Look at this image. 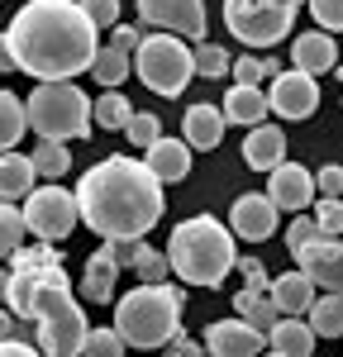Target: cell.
Masks as SVG:
<instances>
[{
    "mask_svg": "<svg viewBox=\"0 0 343 357\" xmlns=\"http://www.w3.org/2000/svg\"><path fill=\"white\" fill-rule=\"evenodd\" d=\"M305 324H310L314 338H339V333H343V301H339V291L314 296L310 310H305Z\"/></svg>",
    "mask_w": 343,
    "mask_h": 357,
    "instance_id": "cell-25",
    "label": "cell"
},
{
    "mask_svg": "<svg viewBox=\"0 0 343 357\" xmlns=\"http://www.w3.org/2000/svg\"><path fill=\"white\" fill-rule=\"evenodd\" d=\"M33 181H38V172H33V162H29V153H0V200H24L29 191H33Z\"/></svg>",
    "mask_w": 343,
    "mask_h": 357,
    "instance_id": "cell-23",
    "label": "cell"
},
{
    "mask_svg": "<svg viewBox=\"0 0 343 357\" xmlns=\"http://www.w3.org/2000/svg\"><path fill=\"white\" fill-rule=\"evenodd\" d=\"M310 181H314V191H319V195L339 200V191H343V167H339V162H324V167L310 176Z\"/></svg>",
    "mask_w": 343,
    "mask_h": 357,
    "instance_id": "cell-43",
    "label": "cell"
},
{
    "mask_svg": "<svg viewBox=\"0 0 343 357\" xmlns=\"http://www.w3.org/2000/svg\"><path fill=\"white\" fill-rule=\"evenodd\" d=\"M229 72L238 77V86H257V82H262V67H257L253 53H243L238 62H229Z\"/></svg>",
    "mask_w": 343,
    "mask_h": 357,
    "instance_id": "cell-45",
    "label": "cell"
},
{
    "mask_svg": "<svg viewBox=\"0 0 343 357\" xmlns=\"http://www.w3.org/2000/svg\"><path fill=\"white\" fill-rule=\"evenodd\" d=\"M33 353H38V343H24V338H15V333L0 338V357H33Z\"/></svg>",
    "mask_w": 343,
    "mask_h": 357,
    "instance_id": "cell-46",
    "label": "cell"
},
{
    "mask_svg": "<svg viewBox=\"0 0 343 357\" xmlns=\"http://www.w3.org/2000/svg\"><path fill=\"white\" fill-rule=\"evenodd\" d=\"M191 67H196V77L215 82V77H224V72H229V53H224V48H215L210 38H200L196 48H191Z\"/></svg>",
    "mask_w": 343,
    "mask_h": 357,
    "instance_id": "cell-33",
    "label": "cell"
},
{
    "mask_svg": "<svg viewBox=\"0 0 343 357\" xmlns=\"http://www.w3.org/2000/svg\"><path fill=\"white\" fill-rule=\"evenodd\" d=\"M77 5H82V15L96 29H114L119 24V0H77Z\"/></svg>",
    "mask_w": 343,
    "mask_h": 357,
    "instance_id": "cell-40",
    "label": "cell"
},
{
    "mask_svg": "<svg viewBox=\"0 0 343 357\" xmlns=\"http://www.w3.org/2000/svg\"><path fill=\"white\" fill-rule=\"evenodd\" d=\"M5 262H10V272H43V267L62 262V252H57L53 243H38V248H24V243H20L10 257H5Z\"/></svg>",
    "mask_w": 343,
    "mask_h": 357,
    "instance_id": "cell-31",
    "label": "cell"
},
{
    "mask_svg": "<svg viewBox=\"0 0 343 357\" xmlns=\"http://www.w3.org/2000/svg\"><path fill=\"white\" fill-rule=\"evenodd\" d=\"M277 220H282V210L267 195H238L234 210H229V234L243 238V243H262V238L277 234Z\"/></svg>",
    "mask_w": 343,
    "mask_h": 357,
    "instance_id": "cell-13",
    "label": "cell"
},
{
    "mask_svg": "<svg viewBox=\"0 0 343 357\" xmlns=\"http://www.w3.org/2000/svg\"><path fill=\"white\" fill-rule=\"evenodd\" d=\"M33 324H38V353H48V357H77L86 329H91L86 324V310L72 301V291L57 305H48Z\"/></svg>",
    "mask_w": 343,
    "mask_h": 357,
    "instance_id": "cell-9",
    "label": "cell"
},
{
    "mask_svg": "<svg viewBox=\"0 0 343 357\" xmlns=\"http://www.w3.org/2000/svg\"><path fill=\"white\" fill-rule=\"evenodd\" d=\"M234 310H238V319H248L262 338H267V329L282 319V310L272 305V296H267V291H238V296H234Z\"/></svg>",
    "mask_w": 343,
    "mask_h": 357,
    "instance_id": "cell-26",
    "label": "cell"
},
{
    "mask_svg": "<svg viewBox=\"0 0 343 357\" xmlns=\"http://www.w3.org/2000/svg\"><path fill=\"white\" fill-rule=\"evenodd\" d=\"M310 238H324V234H319V224H314V220H305V210H300L296 220L286 224V248H291V252H300V248L310 243Z\"/></svg>",
    "mask_w": 343,
    "mask_h": 357,
    "instance_id": "cell-41",
    "label": "cell"
},
{
    "mask_svg": "<svg viewBox=\"0 0 343 357\" xmlns=\"http://www.w3.org/2000/svg\"><path fill=\"white\" fill-rule=\"evenodd\" d=\"M139 20L162 33H181V38H205L210 20H205V0H139Z\"/></svg>",
    "mask_w": 343,
    "mask_h": 357,
    "instance_id": "cell-10",
    "label": "cell"
},
{
    "mask_svg": "<svg viewBox=\"0 0 343 357\" xmlns=\"http://www.w3.org/2000/svg\"><path fill=\"white\" fill-rule=\"evenodd\" d=\"M139 38H143L139 24H114L110 29V48H119V53H134V48H139Z\"/></svg>",
    "mask_w": 343,
    "mask_h": 357,
    "instance_id": "cell-44",
    "label": "cell"
},
{
    "mask_svg": "<svg viewBox=\"0 0 343 357\" xmlns=\"http://www.w3.org/2000/svg\"><path fill=\"white\" fill-rule=\"evenodd\" d=\"M314 224H319V234H324V238H339L343 205H339V200H329V195H319V205H314Z\"/></svg>",
    "mask_w": 343,
    "mask_h": 357,
    "instance_id": "cell-39",
    "label": "cell"
},
{
    "mask_svg": "<svg viewBox=\"0 0 343 357\" xmlns=\"http://www.w3.org/2000/svg\"><path fill=\"white\" fill-rule=\"evenodd\" d=\"M0 72H15V57H10V43L0 38Z\"/></svg>",
    "mask_w": 343,
    "mask_h": 357,
    "instance_id": "cell-49",
    "label": "cell"
},
{
    "mask_svg": "<svg viewBox=\"0 0 343 357\" xmlns=\"http://www.w3.org/2000/svg\"><path fill=\"white\" fill-rule=\"evenodd\" d=\"M129 114H134V105L119 96V91H105L100 100H91V119H96V129H110V134H124V124H129Z\"/></svg>",
    "mask_w": 343,
    "mask_h": 357,
    "instance_id": "cell-28",
    "label": "cell"
},
{
    "mask_svg": "<svg viewBox=\"0 0 343 357\" xmlns=\"http://www.w3.org/2000/svg\"><path fill=\"white\" fill-rule=\"evenodd\" d=\"M29 134V119H24V105L15 91H0V153L20 148V138Z\"/></svg>",
    "mask_w": 343,
    "mask_h": 357,
    "instance_id": "cell-27",
    "label": "cell"
},
{
    "mask_svg": "<svg viewBox=\"0 0 343 357\" xmlns=\"http://www.w3.org/2000/svg\"><path fill=\"white\" fill-rule=\"evenodd\" d=\"M234 234L229 224H220L215 215H191L172 229V243H167V262L172 272L181 276L186 286H224V276L234 272Z\"/></svg>",
    "mask_w": 343,
    "mask_h": 357,
    "instance_id": "cell-3",
    "label": "cell"
},
{
    "mask_svg": "<svg viewBox=\"0 0 343 357\" xmlns=\"http://www.w3.org/2000/svg\"><path fill=\"white\" fill-rule=\"evenodd\" d=\"M72 195L82 224L96 229L100 238H143L148 229H158L167 210L162 181L148 172V162L129 153H110L96 167H86Z\"/></svg>",
    "mask_w": 343,
    "mask_h": 357,
    "instance_id": "cell-2",
    "label": "cell"
},
{
    "mask_svg": "<svg viewBox=\"0 0 343 357\" xmlns=\"http://www.w3.org/2000/svg\"><path fill=\"white\" fill-rule=\"evenodd\" d=\"M134 272H139V281H167V276H172V262H167V252L143 248V257L134 262Z\"/></svg>",
    "mask_w": 343,
    "mask_h": 357,
    "instance_id": "cell-38",
    "label": "cell"
},
{
    "mask_svg": "<svg viewBox=\"0 0 343 357\" xmlns=\"http://www.w3.org/2000/svg\"><path fill=\"white\" fill-rule=\"evenodd\" d=\"M91 72H96V82L100 86H119L124 77H129V53H119V48H96V57H91Z\"/></svg>",
    "mask_w": 343,
    "mask_h": 357,
    "instance_id": "cell-30",
    "label": "cell"
},
{
    "mask_svg": "<svg viewBox=\"0 0 343 357\" xmlns=\"http://www.w3.org/2000/svg\"><path fill=\"white\" fill-rule=\"evenodd\" d=\"M24 119L48 143L91 138V96L77 82H38L24 100Z\"/></svg>",
    "mask_w": 343,
    "mask_h": 357,
    "instance_id": "cell-5",
    "label": "cell"
},
{
    "mask_svg": "<svg viewBox=\"0 0 343 357\" xmlns=\"http://www.w3.org/2000/svg\"><path fill=\"white\" fill-rule=\"evenodd\" d=\"M234 272L243 276V291H267V281H272L257 257H234Z\"/></svg>",
    "mask_w": 343,
    "mask_h": 357,
    "instance_id": "cell-42",
    "label": "cell"
},
{
    "mask_svg": "<svg viewBox=\"0 0 343 357\" xmlns=\"http://www.w3.org/2000/svg\"><path fill=\"white\" fill-rule=\"evenodd\" d=\"M282 158H286V134L277 124H253L248 138H243V162H248V172H272Z\"/></svg>",
    "mask_w": 343,
    "mask_h": 357,
    "instance_id": "cell-18",
    "label": "cell"
},
{
    "mask_svg": "<svg viewBox=\"0 0 343 357\" xmlns=\"http://www.w3.org/2000/svg\"><path fill=\"white\" fill-rule=\"evenodd\" d=\"M143 238H100V252H105V257H110L114 267H119V272H124V267H134V262H139L143 257Z\"/></svg>",
    "mask_w": 343,
    "mask_h": 357,
    "instance_id": "cell-34",
    "label": "cell"
},
{
    "mask_svg": "<svg viewBox=\"0 0 343 357\" xmlns=\"http://www.w3.org/2000/svg\"><path fill=\"white\" fill-rule=\"evenodd\" d=\"M267 348V338L248 319H215L205 329V353L210 357H253Z\"/></svg>",
    "mask_w": 343,
    "mask_h": 357,
    "instance_id": "cell-15",
    "label": "cell"
},
{
    "mask_svg": "<svg viewBox=\"0 0 343 357\" xmlns=\"http://www.w3.org/2000/svg\"><path fill=\"white\" fill-rule=\"evenodd\" d=\"M296 257V267L310 276L314 291H339L343 281V248L339 238H310V243L300 248V252H291Z\"/></svg>",
    "mask_w": 343,
    "mask_h": 357,
    "instance_id": "cell-14",
    "label": "cell"
},
{
    "mask_svg": "<svg viewBox=\"0 0 343 357\" xmlns=\"http://www.w3.org/2000/svg\"><path fill=\"white\" fill-rule=\"evenodd\" d=\"M143 162H148V172L167 186V181H181L186 172H191V148L181 143V138H167L158 134L148 148H143Z\"/></svg>",
    "mask_w": 343,
    "mask_h": 357,
    "instance_id": "cell-17",
    "label": "cell"
},
{
    "mask_svg": "<svg viewBox=\"0 0 343 357\" xmlns=\"http://www.w3.org/2000/svg\"><path fill=\"white\" fill-rule=\"evenodd\" d=\"M267 96V114H282V119H310L319 110V82L305 77V72H277L272 77V91H262Z\"/></svg>",
    "mask_w": 343,
    "mask_h": 357,
    "instance_id": "cell-11",
    "label": "cell"
},
{
    "mask_svg": "<svg viewBox=\"0 0 343 357\" xmlns=\"http://www.w3.org/2000/svg\"><path fill=\"white\" fill-rule=\"evenodd\" d=\"M100 29L82 15L77 0H29L5 29L15 67L33 82H72L91 72Z\"/></svg>",
    "mask_w": 343,
    "mask_h": 357,
    "instance_id": "cell-1",
    "label": "cell"
},
{
    "mask_svg": "<svg viewBox=\"0 0 343 357\" xmlns=\"http://www.w3.org/2000/svg\"><path fill=\"white\" fill-rule=\"evenodd\" d=\"M24 215H20V205L15 200H0V257H10L15 248L24 243Z\"/></svg>",
    "mask_w": 343,
    "mask_h": 357,
    "instance_id": "cell-32",
    "label": "cell"
},
{
    "mask_svg": "<svg viewBox=\"0 0 343 357\" xmlns=\"http://www.w3.org/2000/svg\"><path fill=\"white\" fill-rule=\"evenodd\" d=\"M181 143L186 148H200V153H210V148H220V138H224V114L220 105H191V110L181 114Z\"/></svg>",
    "mask_w": 343,
    "mask_h": 357,
    "instance_id": "cell-19",
    "label": "cell"
},
{
    "mask_svg": "<svg viewBox=\"0 0 343 357\" xmlns=\"http://www.w3.org/2000/svg\"><path fill=\"white\" fill-rule=\"evenodd\" d=\"M24 229L29 234H38L43 243H62L77 224H82V215H77V195L62 191L57 181H48V186H33V191L24 195Z\"/></svg>",
    "mask_w": 343,
    "mask_h": 357,
    "instance_id": "cell-8",
    "label": "cell"
},
{
    "mask_svg": "<svg viewBox=\"0 0 343 357\" xmlns=\"http://www.w3.org/2000/svg\"><path fill=\"white\" fill-rule=\"evenodd\" d=\"M181 305L186 296L167 281H143L139 291L114 301V333L124 338V348H167L172 333H181Z\"/></svg>",
    "mask_w": 343,
    "mask_h": 357,
    "instance_id": "cell-4",
    "label": "cell"
},
{
    "mask_svg": "<svg viewBox=\"0 0 343 357\" xmlns=\"http://www.w3.org/2000/svg\"><path fill=\"white\" fill-rule=\"evenodd\" d=\"M257 67H262V77H267V82H272V77L282 72V62H277V57H272V53H267V57H257Z\"/></svg>",
    "mask_w": 343,
    "mask_h": 357,
    "instance_id": "cell-48",
    "label": "cell"
},
{
    "mask_svg": "<svg viewBox=\"0 0 343 357\" xmlns=\"http://www.w3.org/2000/svg\"><path fill=\"white\" fill-rule=\"evenodd\" d=\"M15 324H20V319H15L10 310H0V338H5V333H15Z\"/></svg>",
    "mask_w": 343,
    "mask_h": 357,
    "instance_id": "cell-50",
    "label": "cell"
},
{
    "mask_svg": "<svg viewBox=\"0 0 343 357\" xmlns=\"http://www.w3.org/2000/svg\"><path fill=\"white\" fill-rule=\"evenodd\" d=\"M124 134H129L134 148H148L153 138L162 134V119H158V114H148V110H134V114H129V124H124Z\"/></svg>",
    "mask_w": 343,
    "mask_h": 357,
    "instance_id": "cell-36",
    "label": "cell"
},
{
    "mask_svg": "<svg viewBox=\"0 0 343 357\" xmlns=\"http://www.w3.org/2000/svg\"><path fill=\"white\" fill-rule=\"evenodd\" d=\"M291 62H296V72H305V77H324V72H334L339 48H334V38H329L324 29H310V33H296Z\"/></svg>",
    "mask_w": 343,
    "mask_h": 357,
    "instance_id": "cell-16",
    "label": "cell"
},
{
    "mask_svg": "<svg viewBox=\"0 0 343 357\" xmlns=\"http://www.w3.org/2000/svg\"><path fill=\"white\" fill-rule=\"evenodd\" d=\"M267 296H272V305L282 310V314H305L314 301V286L305 272H282L267 281Z\"/></svg>",
    "mask_w": 343,
    "mask_h": 357,
    "instance_id": "cell-22",
    "label": "cell"
},
{
    "mask_svg": "<svg viewBox=\"0 0 343 357\" xmlns=\"http://www.w3.org/2000/svg\"><path fill=\"white\" fill-rule=\"evenodd\" d=\"M134 67H139V82L158 96H181L196 77L191 43H181L176 33H143L134 48Z\"/></svg>",
    "mask_w": 343,
    "mask_h": 357,
    "instance_id": "cell-6",
    "label": "cell"
},
{
    "mask_svg": "<svg viewBox=\"0 0 343 357\" xmlns=\"http://www.w3.org/2000/svg\"><path fill=\"white\" fill-rule=\"evenodd\" d=\"M29 162H33V172L43 176V181H62L67 172H72V153H67V143H38L33 153H29Z\"/></svg>",
    "mask_w": 343,
    "mask_h": 357,
    "instance_id": "cell-29",
    "label": "cell"
},
{
    "mask_svg": "<svg viewBox=\"0 0 343 357\" xmlns=\"http://www.w3.org/2000/svg\"><path fill=\"white\" fill-rule=\"evenodd\" d=\"M305 10L314 15V24L324 33H339L343 29V0H305Z\"/></svg>",
    "mask_w": 343,
    "mask_h": 357,
    "instance_id": "cell-37",
    "label": "cell"
},
{
    "mask_svg": "<svg viewBox=\"0 0 343 357\" xmlns=\"http://www.w3.org/2000/svg\"><path fill=\"white\" fill-rule=\"evenodd\" d=\"M267 348L277 357H310L314 353V333L300 314H282L272 329H267Z\"/></svg>",
    "mask_w": 343,
    "mask_h": 357,
    "instance_id": "cell-20",
    "label": "cell"
},
{
    "mask_svg": "<svg viewBox=\"0 0 343 357\" xmlns=\"http://www.w3.org/2000/svg\"><path fill=\"white\" fill-rule=\"evenodd\" d=\"M267 200L277 205V210H286V215H300V210H310L314 205V181L310 172L300 162H277L272 172H267Z\"/></svg>",
    "mask_w": 343,
    "mask_h": 357,
    "instance_id": "cell-12",
    "label": "cell"
},
{
    "mask_svg": "<svg viewBox=\"0 0 343 357\" xmlns=\"http://www.w3.org/2000/svg\"><path fill=\"white\" fill-rule=\"evenodd\" d=\"M5 286H10V267H0V301H5Z\"/></svg>",
    "mask_w": 343,
    "mask_h": 357,
    "instance_id": "cell-51",
    "label": "cell"
},
{
    "mask_svg": "<svg viewBox=\"0 0 343 357\" xmlns=\"http://www.w3.org/2000/svg\"><path fill=\"white\" fill-rule=\"evenodd\" d=\"M300 5L286 0H224V29L243 43V48H277L286 33L296 29Z\"/></svg>",
    "mask_w": 343,
    "mask_h": 357,
    "instance_id": "cell-7",
    "label": "cell"
},
{
    "mask_svg": "<svg viewBox=\"0 0 343 357\" xmlns=\"http://www.w3.org/2000/svg\"><path fill=\"white\" fill-rule=\"evenodd\" d=\"M220 114H224V124H243V129H253V124H262L267 119V96H262V86H229L224 105H220Z\"/></svg>",
    "mask_w": 343,
    "mask_h": 357,
    "instance_id": "cell-21",
    "label": "cell"
},
{
    "mask_svg": "<svg viewBox=\"0 0 343 357\" xmlns=\"http://www.w3.org/2000/svg\"><path fill=\"white\" fill-rule=\"evenodd\" d=\"M77 353H86V357H119L124 353V338H119V333L114 329H86V338H82V348H77Z\"/></svg>",
    "mask_w": 343,
    "mask_h": 357,
    "instance_id": "cell-35",
    "label": "cell"
},
{
    "mask_svg": "<svg viewBox=\"0 0 343 357\" xmlns=\"http://www.w3.org/2000/svg\"><path fill=\"white\" fill-rule=\"evenodd\" d=\"M114 276H119V267H114L105 252H91V262H86V276H82V296L91 305H110L114 301Z\"/></svg>",
    "mask_w": 343,
    "mask_h": 357,
    "instance_id": "cell-24",
    "label": "cell"
},
{
    "mask_svg": "<svg viewBox=\"0 0 343 357\" xmlns=\"http://www.w3.org/2000/svg\"><path fill=\"white\" fill-rule=\"evenodd\" d=\"M286 5H305V0H286Z\"/></svg>",
    "mask_w": 343,
    "mask_h": 357,
    "instance_id": "cell-52",
    "label": "cell"
},
{
    "mask_svg": "<svg viewBox=\"0 0 343 357\" xmlns=\"http://www.w3.org/2000/svg\"><path fill=\"white\" fill-rule=\"evenodd\" d=\"M167 348H172V353H181V357H200V353H205V343L186 338V333H172V338H167Z\"/></svg>",
    "mask_w": 343,
    "mask_h": 357,
    "instance_id": "cell-47",
    "label": "cell"
}]
</instances>
